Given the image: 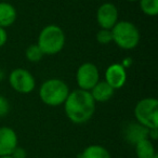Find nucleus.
Here are the masks:
<instances>
[{"label": "nucleus", "mask_w": 158, "mask_h": 158, "mask_svg": "<svg viewBox=\"0 0 158 158\" xmlns=\"http://www.w3.org/2000/svg\"><path fill=\"white\" fill-rule=\"evenodd\" d=\"M95 101L89 91L77 89L69 92L64 102L66 116L72 123L81 125L91 119L95 112Z\"/></svg>", "instance_id": "1"}, {"label": "nucleus", "mask_w": 158, "mask_h": 158, "mask_svg": "<svg viewBox=\"0 0 158 158\" xmlns=\"http://www.w3.org/2000/svg\"><path fill=\"white\" fill-rule=\"evenodd\" d=\"M37 44L44 54L54 55L63 49L65 44V34L57 25H48L40 31Z\"/></svg>", "instance_id": "2"}, {"label": "nucleus", "mask_w": 158, "mask_h": 158, "mask_svg": "<svg viewBox=\"0 0 158 158\" xmlns=\"http://www.w3.org/2000/svg\"><path fill=\"white\" fill-rule=\"evenodd\" d=\"M69 88L61 79H49L40 86L39 97L46 105L60 106L69 94Z\"/></svg>", "instance_id": "3"}, {"label": "nucleus", "mask_w": 158, "mask_h": 158, "mask_svg": "<svg viewBox=\"0 0 158 158\" xmlns=\"http://www.w3.org/2000/svg\"><path fill=\"white\" fill-rule=\"evenodd\" d=\"M113 41L121 49L130 50L138 46L140 41V31L131 22L121 21L117 22L112 28Z\"/></svg>", "instance_id": "4"}, {"label": "nucleus", "mask_w": 158, "mask_h": 158, "mask_svg": "<svg viewBox=\"0 0 158 158\" xmlns=\"http://www.w3.org/2000/svg\"><path fill=\"white\" fill-rule=\"evenodd\" d=\"M134 116L136 121L147 129H157L158 101L154 98H146L139 101L134 108Z\"/></svg>", "instance_id": "5"}, {"label": "nucleus", "mask_w": 158, "mask_h": 158, "mask_svg": "<svg viewBox=\"0 0 158 158\" xmlns=\"http://www.w3.org/2000/svg\"><path fill=\"white\" fill-rule=\"evenodd\" d=\"M10 86L20 93H31L35 89L36 81L34 76L24 68H15L9 76Z\"/></svg>", "instance_id": "6"}, {"label": "nucleus", "mask_w": 158, "mask_h": 158, "mask_svg": "<svg viewBox=\"0 0 158 158\" xmlns=\"http://www.w3.org/2000/svg\"><path fill=\"white\" fill-rule=\"evenodd\" d=\"M76 81L79 89L90 91L100 81V74L98 67L92 63H84L76 73Z\"/></svg>", "instance_id": "7"}, {"label": "nucleus", "mask_w": 158, "mask_h": 158, "mask_svg": "<svg viewBox=\"0 0 158 158\" xmlns=\"http://www.w3.org/2000/svg\"><path fill=\"white\" fill-rule=\"evenodd\" d=\"M97 20L101 28L112 29L118 22V10L114 3H103L98 9Z\"/></svg>", "instance_id": "8"}, {"label": "nucleus", "mask_w": 158, "mask_h": 158, "mask_svg": "<svg viewBox=\"0 0 158 158\" xmlns=\"http://www.w3.org/2000/svg\"><path fill=\"white\" fill-rule=\"evenodd\" d=\"M126 80H127V72L125 66L118 63L108 66L105 72V81L114 90L123 88L126 84Z\"/></svg>", "instance_id": "9"}, {"label": "nucleus", "mask_w": 158, "mask_h": 158, "mask_svg": "<svg viewBox=\"0 0 158 158\" xmlns=\"http://www.w3.org/2000/svg\"><path fill=\"white\" fill-rule=\"evenodd\" d=\"M18 146V135L9 127L0 128V156L11 155Z\"/></svg>", "instance_id": "10"}, {"label": "nucleus", "mask_w": 158, "mask_h": 158, "mask_svg": "<svg viewBox=\"0 0 158 158\" xmlns=\"http://www.w3.org/2000/svg\"><path fill=\"white\" fill-rule=\"evenodd\" d=\"M148 131L149 129H147L146 127L142 126L141 123H131L123 130V136L129 144L135 145L140 141L148 139Z\"/></svg>", "instance_id": "11"}, {"label": "nucleus", "mask_w": 158, "mask_h": 158, "mask_svg": "<svg viewBox=\"0 0 158 158\" xmlns=\"http://www.w3.org/2000/svg\"><path fill=\"white\" fill-rule=\"evenodd\" d=\"M114 89L106 81H99L89 92L91 93L93 100L97 102H106L114 95Z\"/></svg>", "instance_id": "12"}, {"label": "nucleus", "mask_w": 158, "mask_h": 158, "mask_svg": "<svg viewBox=\"0 0 158 158\" xmlns=\"http://www.w3.org/2000/svg\"><path fill=\"white\" fill-rule=\"evenodd\" d=\"M16 20V10L11 3L0 2V27L7 28Z\"/></svg>", "instance_id": "13"}, {"label": "nucleus", "mask_w": 158, "mask_h": 158, "mask_svg": "<svg viewBox=\"0 0 158 158\" xmlns=\"http://www.w3.org/2000/svg\"><path fill=\"white\" fill-rule=\"evenodd\" d=\"M135 153L138 158H154L157 154L154 148L153 143L149 139L140 141L135 144Z\"/></svg>", "instance_id": "14"}, {"label": "nucleus", "mask_w": 158, "mask_h": 158, "mask_svg": "<svg viewBox=\"0 0 158 158\" xmlns=\"http://www.w3.org/2000/svg\"><path fill=\"white\" fill-rule=\"evenodd\" d=\"M79 158H112L105 147L101 145H90L84 149Z\"/></svg>", "instance_id": "15"}, {"label": "nucleus", "mask_w": 158, "mask_h": 158, "mask_svg": "<svg viewBox=\"0 0 158 158\" xmlns=\"http://www.w3.org/2000/svg\"><path fill=\"white\" fill-rule=\"evenodd\" d=\"M143 13L148 16H155L158 13V0H139Z\"/></svg>", "instance_id": "16"}, {"label": "nucleus", "mask_w": 158, "mask_h": 158, "mask_svg": "<svg viewBox=\"0 0 158 158\" xmlns=\"http://www.w3.org/2000/svg\"><path fill=\"white\" fill-rule=\"evenodd\" d=\"M44 52L41 51V49L39 48L38 44H31L25 51V56L28 60L29 62H33V63H36V62H39L40 60L44 57Z\"/></svg>", "instance_id": "17"}, {"label": "nucleus", "mask_w": 158, "mask_h": 158, "mask_svg": "<svg viewBox=\"0 0 158 158\" xmlns=\"http://www.w3.org/2000/svg\"><path fill=\"white\" fill-rule=\"evenodd\" d=\"M97 40L101 44H108L113 42V34L112 29H103L101 28L97 34Z\"/></svg>", "instance_id": "18"}, {"label": "nucleus", "mask_w": 158, "mask_h": 158, "mask_svg": "<svg viewBox=\"0 0 158 158\" xmlns=\"http://www.w3.org/2000/svg\"><path fill=\"white\" fill-rule=\"evenodd\" d=\"M9 110H10L9 101L5 97L0 95V117H5L6 115H8Z\"/></svg>", "instance_id": "19"}, {"label": "nucleus", "mask_w": 158, "mask_h": 158, "mask_svg": "<svg viewBox=\"0 0 158 158\" xmlns=\"http://www.w3.org/2000/svg\"><path fill=\"white\" fill-rule=\"evenodd\" d=\"M26 156H27L26 151H25L23 147H20V146H16L11 154L12 158H26Z\"/></svg>", "instance_id": "20"}, {"label": "nucleus", "mask_w": 158, "mask_h": 158, "mask_svg": "<svg viewBox=\"0 0 158 158\" xmlns=\"http://www.w3.org/2000/svg\"><path fill=\"white\" fill-rule=\"evenodd\" d=\"M7 40H8V35H7V31H6V28L0 27V47L5 46Z\"/></svg>", "instance_id": "21"}, {"label": "nucleus", "mask_w": 158, "mask_h": 158, "mask_svg": "<svg viewBox=\"0 0 158 158\" xmlns=\"http://www.w3.org/2000/svg\"><path fill=\"white\" fill-rule=\"evenodd\" d=\"M157 138H158L157 129H149L148 139H152V140H157Z\"/></svg>", "instance_id": "22"}, {"label": "nucleus", "mask_w": 158, "mask_h": 158, "mask_svg": "<svg viewBox=\"0 0 158 158\" xmlns=\"http://www.w3.org/2000/svg\"><path fill=\"white\" fill-rule=\"evenodd\" d=\"M0 158H12L11 155H8V156H0Z\"/></svg>", "instance_id": "23"}, {"label": "nucleus", "mask_w": 158, "mask_h": 158, "mask_svg": "<svg viewBox=\"0 0 158 158\" xmlns=\"http://www.w3.org/2000/svg\"><path fill=\"white\" fill-rule=\"evenodd\" d=\"M127 1H130V2H134V1H139V0H127Z\"/></svg>", "instance_id": "24"}, {"label": "nucleus", "mask_w": 158, "mask_h": 158, "mask_svg": "<svg viewBox=\"0 0 158 158\" xmlns=\"http://www.w3.org/2000/svg\"><path fill=\"white\" fill-rule=\"evenodd\" d=\"M154 158H158V156H157V155H156V156H155V157H154Z\"/></svg>", "instance_id": "25"}]
</instances>
